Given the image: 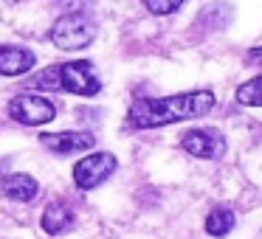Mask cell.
<instances>
[{
  "instance_id": "1",
  "label": "cell",
  "mask_w": 262,
  "mask_h": 239,
  "mask_svg": "<svg viewBox=\"0 0 262 239\" xmlns=\"http://www.w3.org/2000/svg\"><path fill=\"white\" fill-rule=\"evenodd\" d=\"M211 107H214V93L211 90H189L166 99H138L130 107L127 121L136 130H152V127H166L175 124V121L206 115Z\"/></svg>"
},
{
  "instance_id": "2",
  "label": "cell",
  "mask_w": 262,
  "mask_h": 239,
  "mask_svg": "<svg viewBox=\"0 0 262 239\" xmlns=\"http://www.w3.org/2000/svg\"><path fill=\"white\" fill-rule=\"evenodd\" d=\"M34 85L42 87V90H68V93H76V96H96L102 90V82H99L96 70L85 59L54 65L46 74L37 76Z\"/></svg>"
},
{
  "instance_id": "3",
  "label": "cell",
  "mask_w": 262,
  "mask_h": 239,
  "mask_svg": "<svg viewBox=\"0 0 262 239\" xmlns=\"http://www.w3.org/2000/svg\"><path fill=\"white\" fill-rule=\"evenodd\" d=\"M93 37H96V26L88 14H65L51 29L54 45L62 51H82L93 42Z\"/></svg>"
},
{
  "instance_id": "4",
  "label": "cell",
  "mask_w": 262,
  "mask_h": 239,
  "mask_svg": "<svg viewBox=\"0 0 262 239\" xmlns=\"http://www.w3.org/2000/svg\"><path fill=\"white\" fill-rule=\"evenodd\" d=\"M9 115H12L17 124L26 127H40L54 121L57 115V107H54L51 99L46 96H37V93H23V96H14L9 102Z\"/></svg>"
},
{
  "instance_id": "5",
  "label": "cell",
  "mask_w": 262,
  "mask_h": 239,
  "mask_svg": "<svg viewBox=\"0 0 262 239\" xmlns=\"http://www.w3.org/2000/svg\"><path fill=\"white\" fill-rule=\"evenodd\" d=\"M116 166H119V160H116L113 152H93L74 166V183L82 192H91L113 175Z\"/></svg>"
},
{
  "instance_id": "6",
  "label": "cell",
  "mask_w": 262,
  "mask_h": 239,
  "mask_svg": "<svg viewBox=\"0 0 262 239\" xmlns=\"http://www.w3.org/2000/svg\"><path fill=\"white\" fill-rule=\"evenodd\" d=\"M181 147L186 149L189 155L203 160H214L226 152V138H223L220 130L214 127H203V130H189L186 135L181 138Z\"/></svg>"
},
{
  "instance_id": "7",
  "label": "cell",
  "mask_w": 262,
  "mask_h": 239,
  "mask_svg": "<svg viewBox=\"0 0 262 239\" xmlns=\"http://www.w3.org/2000/svg\"><path fill=\"white\" fill-rule=\"evenodd\" d=\"M96 138L91 132H42L40 144L46 149H51L54 155H74V152H85L93 147Z\"/></svg>"
},
{
  "instance_id": "8",
  "label": "cell",
  "mask_w": 262,
  "mask_h": 239,
  "mask_svg": "<svg viewBox=\"0 0 262 239\" xmlns=\"http://www.w3.org/2000/svg\"><path fill=\"white\" fill-rule=\"evenodd\" d=\"M34 54L23 45H0V74L3 76H20L34 68Z\"/></svg>"
},
{
  "instance_id": "9",
  "label": "cell",
  "mask_w": 262,
  "mask_h": 239,
  "mask_svg": "<svg viewBox=\"0 0 262 239\" xmlns=\"http://www.w3.org/2000/svg\"><path fill=\"white\" fill-rule=\"evenodd\" d=\"M0 192H3V197L14 200V203H29V200L37 197L40 186H37V180L29 175H9V177L0 180Z\"/></svg>"
},
{
  "instance_id": "10",
  "label": "cell",
  "mask_w": 262,
  "mask_h": 239,
  "mask_svg": "<svg viewBox=\"0 0 262 239\" xmlns=\"http://www.w3.org/2000/svg\"><path fill=\"white\" fill-rule=\"evenodd\" d=\"M71 222H74V211H71V205L62 203V200H54V203L46 205V211H42V231L51 233V236L62 233Z\"/></svg>"
},
{
  "instance_id": "11",
  "label": "cell",
  "mask_w": 262,
  "mask_h": 239,
  "mask_svg": "<svg viewBox=\"0 0 262 239\" xmlns=\"http://www.w3.org/2000/svg\"><path fill=\"white\" fill-rule=\"evenodd\" d=\"M234 222H237V217H234L231 208H214L209 217H206V233H211V236H226V233H231Z\"/></svg>"
},
{
  "instance_id": "12",
  "label": "cell",
  "mask_w": 262,
  "mask_h": 239,
  "mask_svg": "<svg viewBox=\"0 0 262 239\" xmlns=\"http://www.w3.org/2000/svg\"><path fill=\"white\" fill-rule=\"evenodd\" d=\"M237 102L248 107H262V76H254L237 87Z\"/></svg>"
},
{
  "instance_id": "13",
  "label": "cell",
  "mask_w": 262,
  "mask_h": 239,
  "mask_svg": "<svg viewBox=\"0 0 262 239\" xmlns=\"http://www.w3.org/2000/svg\"><path fill=\"white\" fill-rule=\"evenodd\" d=\"M183 0H144V6L149 9L152 14H172L181 9Z\"/></svg>"
},
{
  "instance_id": "14",
  "label": "cell",
  "mask_w": 262,
  "mask_h": 239,
  "mask_svg": "<svg viewBox=\"0 0 262 239\" xmlns=\"http://www.w3.org/2000/svg\"><path fill=\"white\" fill-rule=\"evenodd\" d=\"M248 59H251V62H259V65H262V48H256V51H251V54H248Z\"/></svg>"
},
{
  "instance_id": "15",
  "label": "cell",
  "mask_w": 262,
  "mask_h": 239,
  "mask_svg": "<svg viewBox=\"0 0 262 239\" xmlns=\"http://www.w3.org/2000/svg\"><path fill=\"white\" fill-rule=\"evenodd\" d=\"M259 239H262V233H259Z\"/></svg>"
}]
</instances>
